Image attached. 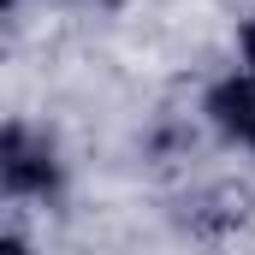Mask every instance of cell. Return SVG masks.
Here are the masks:
<instances>
[{
	"label": "cell",
	"instance_id": "3",
	"mask_svg": "<svg viewBox=\"0 0 255 255\" xmlns=\"http://www.w3.org/2000/svg\"><path fill=\"white\" fill-rule=\"evenodd\" d=\"M244 54H250V65H255V18H250V30H244Z\"/></svg>",
	"mask_w": 255,
	"mask_h": 255
},
{
	"label": "cell",
	"instance_id": "4",
	"mask_svg": "<svg viewBox=\"0 0 255 255\" xmlns=\"http://www.w3.org/2000/svg\"><path fill=\"white\" fill-rule=\"evenodd\" d=\"M0 255H30V250H24L18 238H6V244H0Z\"/></svg>",
	"mask_w": 255,
	"mask_h": 255
},
{
	"label": "cell",
	"instance_id": "2",
	"mask_svg": "<svg viewBox=\"0 0 255 255\" xmlns=\"http://www.w3.org/2000/svg\"><path fill=\"white\" fill-rule=\"evenodd\" d=\"M208 113H214V125L226 130L232 142L255 148V77H226V83H214Z\"/></svg>",
	"mask_w": 255,
	"mask_h": 255
},
{
	"label": "cell",
	"instance_id": "1",
	"mask_svg": "<svg viewBox=\"0 0 255 255\" xmlns=\"http://www.w3.org/2000/svg\"><path fill=\"white\" fill-rule=\"evenodd\" d=\"M0 178H6L12 196H48L60 184L54 148L42 136H30L24 125H6V136H0Z\"/></svg>",
	"mask_w": 255,
	"mask_h": 255
}]
</instances>
